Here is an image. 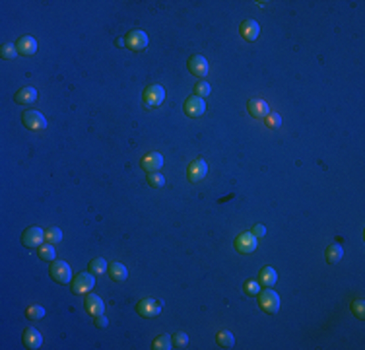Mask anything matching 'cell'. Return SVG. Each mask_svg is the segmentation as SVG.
Here are the masks:
<instances>
[{
	"label": "cell",
	"mask_w": 365,
	"mask_h": 350,
	"mask_svg": "<svg viewBox=\"0 0 365 350\" xmlns=\"http://www.w3.org/2000/svg\"><path fill=\"white\" fill-rule=\"evenodd\" d=\"M148 185L154 187V189H161V187L165 185V177L159 173V171L148 173Z\"/></svg>",
	"instance_id": "27"
},
{
	"label": "cell",
	"mask_w": 365,
	"mask_h": 350,
	"mask_svg": "<svg viewBox=\"0 0 365 350\" xmlns=\"http://www.w3.org/2000/svg\"><path fill=\"white\" fill-rule=\"evenodd\" d=\"M206 173H208V164H206L202 158H196L187 169L188 181H190V183H200V181L206 177Z\"/></svg>",
	"instance_id": "7"
},
{
	"label": "cell",
	"mask_w": 365,
	"mask_h": 350,
	"mask_svg": "<svg viewBox=\"0 0 365 350\" xmlns=\"http://www.w3.org/2000/svg\"><path fill=\"white\" fill-rule=\"evenodd\" d=\"M94 325H95V327H97V329H105V327H107V325H109V319H107V317H105L103 313H101V315H95Z\"/></svg>",
	"instance_id": "36"
},
{
	"label": "cell",
	"mask_w": 365,
	"mask_h": 350,
	"mask_svg": "<svg viewBox=\"0 0 365 350\" xmlns=\"http://www.w3.org/2000/svg\"><path fill=\"white\" fill-rule=\"evenodd\" d=\"M259 308L266 313H278L280 309V296L274 292L272 288H266L259 292Z\"/></svg>",
	"instance_id": "1"
},
{
	"label": "cell",
	"mask_w": 365,
	"mask_h": 350,
	"mask_svg": "<svg viewBox=\"0 0 365 350\" xmlns=\"http://www.w3.org/2000/svg\"><path fill=\"white\" fill-rule=\"evenodd\" d=\"M352 313L357 319H365V304L363 299H354L352 302Z\"/></svg>",
	"instance_id": "31"
},
{
	"label": "cell",
	"mask_w": 365,
	"mask_h": 350,
	"mask_svg": "<svg viewBox=\"0 0 365 350\" xmlns=\"http://www.w3.org/2000/svg\"><path fill=\"white\" fill-rule=\"evenodd\" d=\"M171 340H173V346H175V348H183V346H187L188 337H187V333H175V337Z\"/></svg>",
	"instance_id": "35"
},
{
	"label": "cell",
	"mask_w": 365,
	"mask_h": 350,
	"mask_svg": "<svg viewBox=\"0 0 365 350\" xmlns=\"http://www.w3.org/2000/svg\"><path fill=\"white\" fill-rule=\"evenodd\" d=\"M51 277L54 282H59V284H70V280H72V268L70 265L66 263V261H52L51 265Z\"/></svg>",
	"instance_id": "2"
},
{
	"label": "cell",
	"mask_w": 365,
	"mask_h": 350,
	"mask_svg": "<svg viewBox=\"0 0 365 350\" xmlns=\"http://www.w3.org/2000/svg\"><path fill=\"white\" fill-rule=\"evenodd\" d=\"M107 272H109V277L113 278L115 282H125L126 277H128V270H126V267L123 263H111Z\"/></svg>",
	"instance_id": "21"
},
{
	"label": "cell",
	"mask_w": 365,
	"mask_h": 350,
	"mask_svg": "<svg viewBox=\"0 0 365 350\" xmlns=\"http://www.w3.org/2000/svg\"><path fill=\"white\" fill-rule=\"evenodd\" d=\"M21 123L25 124L30 131H35V133L47 129V121H45L43 113H39V111H25V113L21 115Z\"/></svg>",
	"instance_id": "8"
},
{
	"label": "cell",
	"mask_w": 365,
	"mask_h": 350,
	"mask_svg": "<svg viewBox=\"0 0 365 350\" xmlns=\"http://www.w3.org/2000/svg\"><path fill=\"white\" fill-rule=\"evenodd\" d=\"M259 282H261V286H266V288L274 286V284L278 282L276 268H272V267H264V268H262L261 274H259Z\"/></svg>",
	"instance_id": "20"
},
{
	"label": "cell",
	"mask_w": 365,
	"mask_h": 350,
	"mask_svg": "<svg viewBox=\"0 0 365 350\" xmlns=\"http://www.w3.org/2000/svg\"><path fill=\"white\" fill-rule=\"evenodd\" d=\"M241 37L245 39V41H255L259 35H261V26H259V21L255 20H245L241 23Z\"/></svg>",
	"instance_id": "15"
},
{
	"label": "cell",
	"mask_w": 365,
	"mask_h": 350,
	"mask_svg": "<svg viewBox=\"0 0 365 350\" xmlns=\"http://www.w3.org/2000/svg\"><path fill=\"white\" fill-rule=\"evenodd\" d=\"M117 45H119V47H125L126 41H123V39H117Z\"/></svg>",
	"instance_id": "38"
},
{
	"label": "cell",
	"mask_w": 365,
	"mask_h": 350,
	"mask_svg": "<svg viewBox=\"0 0 365 350\" xmlns=\"http://www.w3.org/2000/svg\"><path fill=\"white\" fill-rule=\"evenodd\" d=\"M83 306H86V311L90 313V315H101L105 311V304L103 299L99 298V296H95L92 292H88L86 294V299H83Z\"/></svg>",
	"instance_id": "14"
},
{
	"label": "cell",
	"mask_w": 365,
	"mask_h": 350,
	"mask_svg": "<svg viewBox=\"0 0 365 350\" xmlns=\"http://www.w3.org/2000/svg\"><path fill=\"white\" fill-rule=\"evenodd\" d=\"M165 99V90L159 86V84H152V86H148L146 92H144V103H146V107H157V105H161Z\"/></svg>",
	"instance_id": "6"
},
{
	"label": "cell",
	"mask_w": 365,
	"mask_h": 350,
	"mask_svg": "<svg viewBox=\"0 0 365 350\" xmlns=\"http://www.w3.org/2000/svg\"><path fill=\"white\" fill-rule=\"evenodd\" d=\"M18 55H20V53H18V47L12 45V43L2 45V49H0V57H2L4 61H12V59H16Z\"/></svg>",
	"instance_id": "26"
},
{
	"label": "cell",
	"mask_w": 365,
	"mask_h": 350,
	"mask_svg": "<svg viewBox=\"0 0 365 350\" xmlns=\"http://www.w3.org/2000/svg\"><path fill=\"white\" fill-rule=\"evenodd\" d=\"M243 290H245V294H249V296H257V294L261 292V282H257V280H247L245 286H243Z\"/></svg>",
	"instance_id": "32"
},
{
	"label": "cell",
	"mask_w": 365,
	"mask_h": 350,
	"mask_svg": "<svg viewBox=\"0 0 365 350\" xmlns=\"http://www.w3.org/2000/svg\"><path fill=\"white\" fill-rule=\"evenodd\" d=\"M257 243H259V239L252 236L250 232H243L235 239V249L239 253H243V255H247V253H252L257 249Z\"/></svg>",
	"instance_id": "11"
},
{
	"label": "cell",
	"mask_w": 365,
	"mask_h": 350,
	"mask_svg": "<svg viewBox=\"0 0 365 350\" xmlns=\"http://www.w3.org/2000/svg\"><path fill=\"white\" fill-rule=\"evenodd\" d=\"M264 123H266V127H270V129H278V127L282 124V117L278 113H268V117L264 119Z\"/></svg>",
	"instance_id": "34"
},
{
	"label": "cell",
	"mask_w": 365,
	"mask_h": 350,
	"mask_svg": "<svg viewBox=\"0 0 365 350\" xmlns=\"http://www.w3.org/2000/svg\"><path fill=\"white\" fill-rule=\"evenodd\" d=\"M136 311H138V315L140 317H157L159 315V311H161V302L156 298H144L138 306H136Z\"/></svg>",
	"instance_id": "4"
},
{
	"label": "cell",
	"mask_w": 365,
	"mask_h": 350,
	"mask_svg": "<svg viewBox=\"0 0 365 350\" xmlns=\"http://www.w3.org/2000/svg\"><path fill=\"white\" fill-rule=\"evenodd\" d=\"M324 257H326V261H328L330 265H336L340 259L344 257V249H342V245H338V243H332L330 247H326Z\"/></svg>",
	"instance_id": "22"
},
{
	"label": "cell",
	"mask_w": 365,
	"mask_h": 350,
	"mask_svg": "<svg viewBox=\"0 0 365 350\" xmlns=\"http://www.w3.org/2000/svg\"><path fill=\"white\" fill-rule=\"evenodd\" d=\"M142 167L146 169L148 173H154V171H159L163 167V156L159 152H150L142 158Z\"/></svg>",
	"instance_id": "16"
},
{
	"label": "cell",
	"mask_w": 365,
	"mask_h": 350,
	"mask_svg": "<svg viewBox=\"0 0 365 350\" xmlns=\"http://www.w3.org/2000/svg\"><path fill=\"white\" fill-rule=\"evenodd\" d=\"M45 241V232L37 226H30L21 234V243L25 247H41Z\"/></svg>",
	"instance_id": "5"
},
{
	"label": "cell",
	"mask_w": 365,
	"mask_h": 350,
	"mask_svg": "<svg viewBox=\"0 0 365 350\" xmlns=\"http://www.w3.org/2000/svg\"><path fill=\"white\" fill-rule=\"evenodd\" d=\"M23 344H25L27 348L37 350L43 344L41 333H39L37 329H33V327H27V329L23 331Z\"/></svg>",
	"instance_id": "18"
},
{
	"label": "cell",
	"mask_w": 365,
	"mask_h": 350,
	"mask_svg": "<svg viewBox=\"0 0 365 350\" xmlns=\"http://www.w3.org/2000/svg\"><path fill=\"white\" fill-rule=\"evenodd\" d=\"M94 286H95V278L92 272H78V274L74 277L72 292L76 294V296H82V294L92 292Z\"/></svg>",
	"instance_id": "3"
},
{
	"label": "cell",
	"mask_w": 365,
	"mask_h": 350,
	"mask_svg": "<svg viewBox=\"0 0 365 350\" xmlns=\"http://www.w3.org/2000/svg\"><path fill=\"white\" fill-rule=\"evenodd\" d=\"M39 257H41L43 261H54V259H57V253H54L52 243H47V245H41V247H39Z\"/></svg>",
	"instance_id": "30"
},
{
	"label": "cell",
	"mask_w": 365,
	"mask_h": 350,
	"mask_svg": "<svg viewBox=\"0 0 365 350\" xmlns=\"http://www.w3.org/2000/svg\"><path fill=\"white\" fill-rule=\"evenodd\" d=\"M16 47H18V53L23 55V57H32V55L37 53V41H35V37H32V35L20 37L18 43H16Z\"/></svg>",
	"instance_id": "17"
},
{
	"label": "cell",
	"mask_w": 365,
	"mask_h": 350,
	"mask_svg": "<svg viewBox=\"0 0 365 350\" xmlns=\"http://www.w3.org/2000/svg\"><path fill=\"white\" fill-rule=\"evenodd\" d=\"M188 70L192 76H196V78H206L208 76V61L202 57V55H192L187 62Z\"/></svg>",
	"instance_id": "9"
},
{
	"label": "cell",
	"mask_w": 365,
	"mask_h": 350,
	"mask_svg": "<svg viewBox=\"0 0 365 350\" xmlns=\"http://www.w3.org/2000/svg\"><path fill=\"white\" fill-rule=\"evenodd\" d=\"M216 342L221 348H233L235 339H233V335H231L230 331H219L218 335H216Z\"/></svg>",
	"instance_id": "23"
},
{
	"label": "cell",
	"mask_w": 365,
	"mask_h": 350,
	"mask_svg": "<svg viewBox=\"0 0 365 350\" xmlns=\"http://www.w3.org/2000/svg\"><path fill=\"white\" fill-rule=\"evenodd\" d=\"M25 317L32 321L43 319V317H45V309H43L41 306H30V308L25 309Z\"/></svg>",
	"instance_id": "28"
},
{
	"label": "cell",
	"mask_w": 365,
	"mask_h": 350,
	"mask_svg": "<svg viewBox=\"0 0 365 350\" xmlns=\"http://www.w3.org/2000/svg\"><path fill=\"white\" fill-rule=\"evenodd\" d=\"M183 109H185V115L187 117H192V119H196V117H202L204 111H206V103L202 97L199 95H192V97H188L185 105H183Z\"/></svg>",
	"instance_id": "10"
},
{
	"label": "cell",
	"mask_w": 365,
	"mask_h": 350,
	"mask_svg": "<svg viewBox=\"0 0 365 350\" xmlns=\"http://www.w3.org/2000/svg\"><path fill=\"white\" fill-rule=\"evenodd\" d=\"M210 92H212V88L208 82H199L194 86V95H199V97H208Z\"/></svg>",
	"instance_id": "33"
},
{
	"label": "cell",
	"mask_w": 365,
	"mask_h": 350,
	"mask_svg": "<svg viewBox=\"0 0 365 350\" xmlns=\"http://www.w3.org/2000/svg\"><path fill=\"white\" fill-rule=\"evenodd\" d=\"M37 99V90L32 88V86H25V88H21L20 92L14 95V102L20 103V105H30Z\"/></svg>",
	"instance_id": "19"
},
{
	"label": "cell",
	"mask_w": 365,
	"mask_h": 350,
	"mask_svg": "<svg viewBox=\"0 0 365 350\" xmlns=\"http://www.w3.org/2000/svg\"><path fill=\"white\" fill-rule=\"evenodd\" d=\"M255 237H264V234H266V228L261 226V224H257V226L252 228V232H250Z\"/></svg>",
	"instance_id": "37"
},
{
	"label": "cell",
	"mask_w": 365,
	"mask_h": 350,
	"mask_svg": "<svg viewBox=\"0 0 365 350\" xmlns=\"http://www.w3.org/2000/svg\"><path fill=\"white\" fill-rule=\"evenodd\" d=\"M152 348H154V350H169V348H173V340H171V337H167V335H161V337H157V339L152 342Z\"/></svg>",
	"instance_id": "25"
},
{
	"label": "cell",
	"mask_w": 365,
	"mask_h": 350,
	"mask_svg": "<svg viewBox=\"0 0 365 350\" xmlns=\"http://www.w3.org/2000/svg\"><path fill=\"white\" fill-rule=\"evenodd\" d=\"M88 268H90L92 274H105V272L109 270V265L105 263V259L97 257V259H92V261H90Z\"/></svg>",
	"instance_id": "24"
},
{
	"label": "cell",
	"mask_w": 365,
	"mask_h": 350,
	"mask_svg": "<svg viewBox=\"0 0 365 350\" xmlns=\"http://www.w3.org/2000/svg\"><path fill=\"white\" fill-rule=\"evenodd\" d=\"M45 239H47L49 243H61V239H63V232H61L59 228L52 226L45 232Z\"/></svg>",
	"instance_id": "29"
},
{
	"label": "cell",
	"mask_w": 365,
	"mask_h": 350,
	"mask_svg": "<svg viewBox=\"0 0 365 350\" xmlns=\"http://www.w3.org/2000/svg\"><path fill=\"white\" fill-rule=\"evenodd\" d=\"M126 47L132 51H142L148 47V35L142 30H132L126 35Z\"/></svg>",
	"instance_id": "12"
},
{
	"label": "cell",
	"mask_w": 365,
	"mask_h": 350,
	"mask_svg": "<svg viewBox=\"0 0 365 350\" xmlns=\"http://www.w3.org/2000/svg\"><path fill=\"white\" fill-rule=\"evenodd\" d=\"M247 109H249V113L252 115L255 119H266L268 113H270L268 103L264 102V99H261V97H252V99H249Z\"/></svg>",
	"instance_id": "13"
}]
</instances>
